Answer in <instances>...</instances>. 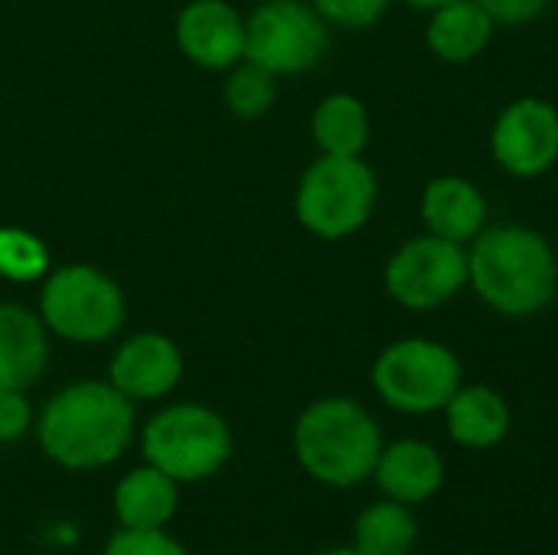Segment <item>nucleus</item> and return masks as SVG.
I'll list each match as a JSON object with an SVG mask.
<instances>
[{"mask_svg":"<svg viewBox=\"0 0 558 555\" xmlns=\"http://www.w3.org/2000/svg\"><path fill=\"white\" fill-rule=\"evenodd\" d=\"M468 288L500 317H536L558 294L556 249L520 222L484 226L468 245Z\"/></svg>","mask_w":558,"mask_h":555,"instance_id":"nucleus-1","label":"nucleus"},{"mask_svg":"<svg viewBox=\"0 0 558 555\" xmlns=\"http://www.w3.org/2000/svg\"><path fill=\"white\" fill-rule=\"evenodd\" d=\"M134 435V402L111 383L82 379L59 389L36 422L43 455L65 471L114 464Z\"/></svg>","mask_w":558,"mask_h":555,"instance_id":"nucleus-2","label":"nucleus"},{"mask_svg":"<svg viewBox=\"0 0 558 555\" xmlns=\"http://www.w3.org/2000/svg\"><path fill=\"white\" fill-rule=\"evenodd\" d=\"M294 458L324 487H356L373 478L383 451V429L373 412L347 396L311 402L294 422Z\"/></svg>","mask_w":558,"mask_h":555,"instance_id":"nucleus-3","label":"nucleus"},{"mask_svg":"<svg viewBox=\"0 0 558 555\" xmlns=\"http://www.w3.org/2000/svg\"><path fill=\"white\" fill-rule=\"evenodd\" d=\"M144 461L180 487L219 474L232 458L229 422L209 406L180 402L157 412L141 435Z\"/></svg>","mask_w":558,"mask_h":555,"instance_id":"nucleus-4","label":"nucleus"},{"mask_svg":"<svg viewBox=\"0 0 558 555\" xmlns=\"http://www.w3.org/2000/svg\"><path fill=\"white\" fill-rule=\"evenodd\" d=\"M464 386L458 353L432 337H402L373 363L376 396L402 415H432Z\"/></svg>","mask_w":558,"mask_h":555,"instance_id":"nucleus-5","label":"nucleus"},{"mask_svg":"<svg viewBox=\"0 0 558 555\" xmlns=\"http://www.w3.org/2000/svg\"><path fill=\"white\" fill-rule=\"evenodd\" d=\"M379 183L363 157L320 154L301 177L294 213L307 232L337 242L360 232L376 209Z\"/></svg>","mask_w":558,"mask_h":555,"instance_id":"nucleus-6","label":"nucleus"},{"mask_svg":"<svg viewBox=\"0 0 558 555\" xmlns=\"http://www.w3.org/2000/svg\"><path fill=\"white\" fill-rule=\"evenodd\" d=\"M39 317L62 340L105 343L124 324V294L92 265H62L43 285Z\"/></svg>","mask_w":558,"mask_h":555,"instance_id":"nucleus-7","label":"nucleus"},{"mask_svg":"<svg viewBox=\"0 0 558 555\" xmlns=\"http://www.w3.org/2000/svg\"><path fill=\"white\" fill-rule=\"evenodd\" d=\"M327 26L311 0H265L245 20V59L271 75L307 72L327 56Z\"/></svg>","mask_w":558,"mask_h":555,"instance_id":"nucleus-8","label":"nucleus"},{"mask_svg":"<svg viewBox=\"0 0 558 555\" xmlns=\"http://www.w3.org/2000/svg\"><path fill=\"white\" fill-rule=\"evenodd\" d=\"M383 281L399 307L435 311L468 288V245L422 232L389 255Z\"/></svg>","mask_w":558,"mask_h":555,"instance_id":"nucleus-9","label":"nucleus"},{"mask_svg":"<svg viewBox=\"0 0 558 555\" xmlns=\"http://www.w3.org/2000/svg\"><path fill=\"white\" fill-rule=\"evenodd\" d=\"M490 154L510 177L533 180L558 164V108L546 98L523 95L510 101L490 131Z\"/></svg>","mask_w":558,"mask_h":555,"instance_id":"nucleus-10","label":"nucleus"},{"mask_svg":"<svg viewBox=\"0 0 558 555\" xmlns=\"http://www.w3.org/2000/svg\"><path fill=\"white\" fill-rule=\"evenodd\" d=\"M177 43L199 69H232L245 59V16L226 0H193L177 16Z\"/></svg>","mask_w":558,"mask_h":555,"instance_id":"nucleus-11","label":"nucleus"},{"mask_svg":"<svg viewBox=\"0 0 558 555\" xmlns=\"http://www.w3.org/2000/svg\"><path fill=\"white\" fill-rule=\"evenodd\" d=\"M183 379V353L163 334H134L111 357L108 383L131 402L163 399Z\"/></svg>","mask_w":558,"mask_h":555,"instance_id":"nucleus-12","label":"nucleus"},{"mask_svg":"<svg viewBox=\"0 0 558 555\" xmlns=\"http://www.w3.org/2000/svg\"><path fill=\"white\" fill-rule=\"evenodd\" d=\"M369 481H376L383 497L418 507L438 497V491L445 487V458L432 442L399 438L392 445H383Z\"/></svg>","mask_w":558,"mask_h":555,"instance_id":"nucleus-13","label":"nucleus"},{"mask_svg":"<svg viewBox=\"0 0 558 555\" xmlns=\"http://www.w3.org/2000/svg\"><path fill=\"white\" fill-rule=\"evenodd\" d=\"M418 213L425 232L458 245H471L487 226V196L474 180L445 173L425 183Z\"/></svg>","mask_w":558,"mask_h":555,"instance_id":"nucleus-14","label":"nucleus"},{"mask_svg":"<svg viewBox=\"0 0 558 555\" xmlns=\"http://www.w3.org/2000/svg\"><path fill=\"white\" fill-rule=\"evenodd\" d=\"M441 412L448 438L468 451H490L504 445L513 429L510 402L494 386H461Z\"/></svg>","mask_w":558,"mask_h":555,"instance_id":"nucleus-15","label":"nucleus"},{"mask_svg":"<svg viewBox=\"0 0 558 555\" xmlns=\"http://www.w3.org/2000/svg\"><path fill=\"white\" fill-rule=\"evenodd\" d=\"M43 317L20 304H0V389L26 393L46 370L49 337Z\"/></svg>","mask_w":558,"mask_h":555,"instance_id":"nucleus-16","label":"nucleus"},{"mask_svg":"<svg viewBox=\"0 0 558 555\" xmlns=\"http://www.w3.org/2000/svg\"><path fill=\"white\" fill-rule=\"evenodd\" d=\"M111 507L118 517V527L128 530H167L180 507V484L157 471L154 464H141L128 471L114 494Z\"/></svg>","mask_w":558,"mask_h":555,"instance_id":"nucleus-17","label":"nucleus"},{"mask_svg":"<svg viewBox=\"0 0 558 555\" xmlns=\"http://www.w3.org/2000/svg\"><path fill=\"white\" fill-rule=\"evenodd\" d=\"M494 16L477 0H451L428 13L425 43L432 56L451 65L474 62L494 39Z\"/></svg>","mask_w":558,"mask_h":555,"instance_id":"nucleus-18","label":"nucleus"},{"mask_svg":"<svg viewBox=\"0 0 558 555\" xmlns=\"http://www.w3.org/2000/svg\"><path fill=\"white\" fill-rule=\"evenodd\" d=\"M311 134L320 154L330 157H363L369 144V111L356 95L333 92L320 98L311 118Z\"/></svg>","mask_w":558,"mask_h":555,"instance_id":"nucleus-19","label":"nucleus"},{"mask_svg":"<svg viewBox=\"0 0 558 555\" xmlns=\"http://www.w3.org/2000/svg\"><path fill=\"white\" fill-rule=\"evenodd\" d=\"M418 543V520L399 500H373L353 520V550L363 555H409Z\"/></svg>","mask_w":558,"mask_h":555,"instance_id":"nucleus-20","label":"nucleus"},{"mask_svg":"<svg viewBox=\"0 0 558 555\" xmlns=\"http://www.w3.org/2000/svg\"><path fill=\"white\" fill-rule=\"evenodd\" d=\"M226 105L235 118H262L275 105V75L248 59L232 65L226 79Z\"/></svg>","mask_w":558,"mask_h":555,"instance_id":"nucleus-21","label":"nucleus"},{"mask_svg":"<svg viewBox=\"0 0 558 555\" xmlns=\"http://www.w3.org/2000/svg\"><path fill=\"white\" fill-rule=\"evenodd\" d=\"M49 272V249L26 229L0 226V275L7 281H36Z\"/></svg>","mask_w":558,"mask_h":555,"instance_id":"nucleus-22","label":"nucleus"},{"mask_svg":"<svg viewBox=\"0 0 558 555\" xmlns=\"http://www.w3.org/2000/svg\"><path fill=\"white\" fill-rule=\"evenodd\" d=\"M311 7L333 26L369 29L386 16L389 0H311Z\"/></svg>","mask_w":558,"mask_h":555,"instance_id":"nucleus-23","label":"nucleus"},{"mask_svg":"<svg viewBox=\"0 0 558 555\" xmlns=\"http://www.w3.org/2000/svg\"><path fill=\"white\" fill-rule=\"evenodd\" d=\"M101 555H190L180 540H173L167 530H128L121 527Z\"/></svg>","mask_w":558,"mask_h":555,"instance_id":"nucleus-24","label":"nucleus"},{"mask_svg":"<svg viewBox=\"0 0 558 555\" xmlns=\"http://www.w3.org/2000/svg\"><path fill=\"white\" fill-rule=\"evenodd\" d=\"M33 422L26 393L20 389H0V445H13L26 435Z\"/></svg>","mask_w":558,"mask_h":555,"instance_id":"nucleus-25","label":"nucleus"},{"mask_svg":"<svg viewBox=\"0 0 558 555\" xmlns=\"http://www.w3.org/2000/svg\"><path fill=\"white\" fill-rule=\"evenodd\" d=\"M497 26H523L549 10L553 0H477Z\"/></svg>","mask_w":558,"mask_h":555,"instance_id":"nucleus-26","label":"nucleus"},{"mask_svg":"<svg viewBox=\"0 0 558 555\" xmlns=\"http://www.w3.org/2000/svg\"><path fill=\"white\" fill-rule=\"evenodd\" d=\"M412 10H422V13H432V10H438V7H445V3H451V0H405Z\"/></svg>","mask_w":558,"mask_h":555,"instance_id":"nucleus-27","label":"nucleus"},{"mask_svg":"<svg viewBox=\"0 0 558 555\" xmlns=\"http://www.w3.org/2000/svg\"><path fill=\"white\" fill-rule=\"evenodd\" d=\"M314 555H363V553H356L353 546H340V550H324V553H314Z\"/></svg>","mask_w":558,"mask_h":555,"instance_id":"nucleus-28","label":"nucleus"},{"mask_svg":"<svg viewBox=\"0 0 558 555\" xmlns=\"http://www.w3.org/2000/svg\"><path fill=\"white\" fill-rule=\"evenodd\" d=\"M409 555H418V553H409Z\"/></svg>","mask_w":558,"mask_h":555,"instance_id":"nucleus-29","label":"nucleus"}]
</instances>
